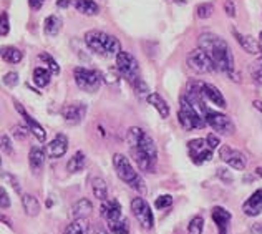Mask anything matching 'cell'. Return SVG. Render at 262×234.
<instances>
[{"label": "cell", "mask_w": 262, "mask_h": 234, "mask_svg": "<svg viewBox=\"0 0 262 234\" xmlns=\"http://www.w3.org/2000/svg\"><path fill=\"white\" fill-rule=\"evenodd\" d=\"M219 158L226 164H229L231 168L237 169V171H244L246 166H247V158H246V155L241 153L239 150L231 148L229 144H224V146L219 148Z\"/></svg>", "instance_id": "obj_11"}, {"label": "cell", "mask_w": 262, "mask_h": 234, "mask_svg": "<svg viewBox=\"0 0 262 234\" xmlns=\"http://www.w3.org/2000/svg\"><path fill=\"white\" fill-rule=\"evenodd\" d=\"M29 164H30L33 173L38 175L40 171H42L43 164H45V151L38 146H33L29 153Z\"/></svg>", "instance_id": "obj_20"}, {"label": "cell", "mask_w": 262, "mask_h": 234, "mask_svg": "<svg viewBox=\"0 0 262 234\" xmlns=\"http://www.w3.org/2000/svg\"><path fill=\"white\" fill-rule=\"evenodd\" d=\"M212 221L217 226V234H229V223H231V212L223 206H214L211 211Z\"/></svg>", "instance_id": "obj_14"}, {"label": "cell", "mask_w": 262, "mask_h": 234, "mask_svg": "<svg viewBox=\"0 0 262 234\" xmlns=\"http://www.w3.org/2000/svg\"><path fill=\"white\" fill-rule=\"evenodd\" d=\"M4 178H5V181H10L12 183V186H13V189H15L17 193H18V195H20V186H18V181L17 180H13V178L10 176V175H4Z\"/></svg>", "instance_id": "obj_44"}, {"label": "cell", "mask_w": 262, "mask_h": 234, "mask_svg": "<svg viewBox=\"0 0 262 234\" xmlns=\"http://www.w3.org/2000/svg\"><path fill=\"white\" fill-rule=\"evenodd\" d=\"M67 150H68V138L63 133H58L50 143H48L47 153L50 158H53V160H57V158H61L67 153Z\"/></svg>", "instance_id": "obj_17"}, {"label": "cell", "mask_w": 262, "mask_h": 234, "mask_svg": "<svg viewBox=\"0 0 262 234\" xmlns=\"http://www.w3.org/2000/svg\"><path fill=\"white\" fill-rule=\"evenodd\" d=\"M146 100L151 107H153L158 113L161 115V118H168L169 116V105L166 103V100L163 98L161 95H158V93H149L146 96Z\"/></svg>", "instance_id": "obj_21"}, {"label": "cell", "mask_w": 262, "mask_h": 234, "mask_svg": "<svg viewBox=\"0 0 262 234\" xmlns=\"http://www.w3.org/2000/svg\"><path fill=\"white\" fill-rule=\"evenodd\" d=\"M29 4L33 10H38V9H42V5L45 4V0H29Z\"/></svg>", "instance_id": "obj_45"}, {"label": "cell", "mask_w": 262, "mask_h": 234, "mask_svg": "<svg viewBox=\"0 0 262 234\" xmlns=\"http://www.w3.org/2000/svg\"><path fill=\"white\" fill-rule=\"evenodd\" d=\"M22 206L27 216L35 218L40 212V203L33 195H22Z\"/></svg>", "instance_id": "obj_23"}, {"label": "cell", "mask_w": 262, "mask_h": 234, "mask_svg": "<svg viewBox=\"0 0 262 234\" xmlns=\"http://www.w3.org/2000/svg\"><path fill=\"white\" fill-rule=\"evenodd\" d=\"M13 105H15V108H17V112L20 113V115H22L24 116V120H25V123H27V126H29L30 128V132H32V135L33 136H35V138L40 141V143H43L45 140H47V132H45V128L42 126V125H40V123L38 121H35V120H33L32 118V116L29 115V113H27L25 112V110H24V107L22 105H20V103L18 101H15V103H13Z\"/></svg>", "instance_id": "obj_15"}, {"label": "cell", "mask_w": 262, "mask_h": 234, "mask_svg": "<svg viewBox=\"0 0 262 234\" xmlns=\"http://www.w3.org/2000/svg\"><path fill=\"white\" fill-rule=\"evenodd\" d=\"M224 10H226V15H229V17H236V7H234V2H232V0H226V4H224Z\"/></svg>", "instance_id": "obj_43"}, {"label": "cell", "mask_w": 262, "mask_h": 234, "mask_svg": "<svg viewBox=\"0 0 262 234\" xmlns=\"http://www.w3.org/2000/svg\"><path fill=\"white\" fill-rule=\"evenodd\" d=\"M85 44L100 57H116L121 52L120 40L101 30H88L85 33Z\"/></svg>", "instance_id": "obj_3"}, {"label": "cell", "mask_w": 262, "mask_h": 234, "mask_svg": "<svg viewBox=\"0 0 262 234\" xmlns=\"http://www.w3.org/2000/svg\"><path fill=\"white\" fill-rule=\"evenodd\" d=\"M61 25H63V22H61V18L58 15H48L43 22V30L48 37H55L60 33Z\"/></svg>", "instance_id": "obj_24"}, {"label": "cell", "mask_w": 262, "mask_h": 234, "mask_svg": "<svg viewBox=\"0 0 262 234\" xmlns=\"http://www.w3.org/2000/svg\"><path fill=\"white\" fill-rule=\"evenodd\" d=\"M203 93L206 96V100H209L211 103H214L216 107H219V108H226L227 107L224 95L221 93L219 88L214 87L212 83H206V81H203Z\"/></svg>", "instance_id": "obj_18"}, {"label": "cell", "mask_w": 262, "mask_h": 234, "mask_svg": "<svg viewBox=\"0 0 262 234\" xmlns=\"http://www.w3.org/2000/svg\"><path fill=\"white\" fill-rule=\"evenodd\" d=\"M259 38H260V42H262V32H260V35H259Z\"/></svg>", "instance_id": "obj_51"}, {"label": "cell", "mask_w": 262, "mask_h": 234, "mask_svg": "<svg viewBox=\"0 0 262 234\" xmlns=\"http://www.w3.org/2000/svg\"><path fill=\"white\" fill-rule=\"evenodd\" d=\"M86 164V156L83 151H77L70 160H68V164H67V169L70 171V173H80L81 169L85 168Z\"/></svg>", "instance_id": "obj_27"}, {"label": "cell", "mask_w": 262, "mask_h": 234, "mask_svg": "<svg viewBox=\"0 0 262 234\" xmlns=\"http://www.w3.org/2000/svg\"><path fill=\"white\" fill-rule=\"evenodd\" d=\"M88 231V223L85 218H80V219H73L65 228L63 234H86Z\"/></svg>", "instance_id": "obj_29"}, {"label": "cell", "mask_w": 262, "mask_h": 234, "mask_svg": "<svg viewBox=\"0 0 262 234\" xmlns=\"http://www.w3.org/2000/svg\"><path fill=\"white\" fill-rule=\"evenodd\" d=\"M232 35L236 37L237 44H239L241 47H243L247 53H251V55H257V53L260 52L259 44H257L256 40H254L252 37H249V35H243V33H239L236 29H232Z\"/></svg>", "instance_id": "obj_19"}, {"label": "cell", "mask_w": 262, "mask_h": 234, "mask_svg": "<svg viewBox=\"0 0 262 234\" xmlns=\"http://www.w3.org/2000/svg\"><path fill=\"white\" fill-rule=\"evenodd\" d=\"M243 211L246 216L256 218L262 215V189L254 191L252 195L246 199V203L243 204Z\"/></svg>", "instance_id": "obj_16"}, {"label": "cell", "mask_w": 262, "mask_h": 234, "mask_svg": "<svg viewBox=\"0 0 262 234\" xmlns=\"http://www.w3.org/2000/svg\"><path fill=\"white\" fill-rule=\"evenodd\" d=\"M4 85H5V87H9V88L17 87V85H18V75H17L15 72L5 73V77H4Z\"/></svg>", "instance_id": "obj_36"}, {"label": "cell", "mask_w": 262, "mask_h": 234, "mask_svg": "<svg viewBox=\"0 0 262 234\" xmlns=\"http://www.w3.org/2000/svg\"><path fill=\"white\" fill-rule=\"evenodd\" d=\"M131 153L135 155L138 168L144 173H155L158 161V148L155 140L148 133H143L135 146H131Z\"/></svg>", "instance_id": "obj_2"}, {"label": "cell", "mask_w": 262, "mask_h": 234, "mask_svg": "<svg viewBox=\"0 0 262 234\" xmlns=\"http://www.w3.org/2000/svg\"><path fill=\"white\" fill-rule=\"evenodd\" d=\"M57 5L61 9H67V7H70V0H57Z\"/></svg>", "instance_id": "obj_46"}, {"label": "cell", "mask_w": 262, "mask_h": 234, "mask_svg": "<svg viewBox=\"0 0 262 234\" xmlns=\"http://www.w3.org/2000/svg\"><path fill=\"white\" fill-rule=\"evenodd\" d=\"M113 166L116 175L121 181H125L129 188L136 189L138 193H144L146 186H144V180L140 176V173L133 168V164L129 163V160L121 153H115L113 155Z\"/></svg>", "instance_id": "obj_4"}, {"label": "cell", "mask_w": 262, "mask_h": 234, "mask_svg": "<svg viewBox=\"0 0 262 234\" xmlns=\"http://www.w3.org/2000/svg\"><path fill=\"white\" fill-rule=\"evenodd\" d=\"M217 176H219V178H223V181H224V183H232V180H234L232 175H231L227 169H224V168H219V169H217Z\"/></svg>", "instance_id": "obj_42"}, {"label": "cell", "mask_w": 262, "mask_h": 234, "mask_svg": "<svg viewBox=\"0 0 262 234\" xmlns=\"http://www.w3.org/2000/svg\"><path fill=\"white\" fill-rule=\"evenodd\" d=\"M252 77H254V80L257 81V83L262 85V58H259L257 63L252 67Z\"/></svg>", "instance_id": "obj_37"}, {"label": "cell", "mask_w": 262, "mask_h": 234, "mask_svg": "<svg viewBox=\"0 0 262 234\" xmlns=\"http://www.w3.org/2000/svg\"><path fill=\"white\" fill-rule=\"evenodd\" d=\"M75 9H77V12L83 13V15H96L100 7L93 0H75Z\"/></svg>", "instance_id": "obj_28"}, {"label": "cell", "mask_w": 262, "mask_h": 234, "mask_svg": "<svg viewBox=\"0 0 262 234\" xmlns=\"http://www.w3.org/2000/svg\"><path fill=\"white\" fill-rule=\"evenodd\" d=\"M254 178H262V168H257L254 171Z\"/></svg>", "instance_id": "obj_49"}, {"label": "cell", "mask_w": 262, "mask_h": 234, "mask_svg": "<svg viewBox=\"0 0 262 234\" xmlns=\"http://www.w3.org/2000/svg\"><path fill=\"white\" fill-rule=\"evenodd\" d=\"M206 123H208V125L219 135H232L236 132V126H234L232 120L227 115L219 113V112L206 113Z\"/></svg>", "instance_id": "obj_10"}, {"label": "cell", "mask_w": 262, "mask_h": 234, "mask_svg": "<svg viewBox=\"0 0 262 234\" xmlns=\"http://www.w3.org/2000/svg\"><path fill=\"white\" fill-rule=\"evenodd\" d=\"M206 141H208V144L211 146V150H216V148H219V144H221L219 136H217V135H214V133L208 135V138H206Z\"/></svg>", "instance_id": "obj_41"}, {"label": "cell", "mask_w": 262, "mask_h": 234, "mask_svg": "<svg viewBox=\"0 0 262 234\" xmlns=\"http://www.w3.org/2000/svg\"><path fill=\"white\" fill-rule=\"evenodd\" d=\"M61 116H63L65 123H68V125H78L86 116V105L83 101L68 103V105L61 108Z\"/></svg>", "instance_id": "obj_13"}, {"label": "cell", "mask_w": 262, "mask_h": 234, "mask_svg": "<svg viewBox=\"0 0 262 234\" xmlns=\"http://www.w3.org/2000/svg\"><path fill=\"white\" fill-rule=\"evenodd\" d=\"M252 232H254V234H260V232H262V223L257 224V228H254V226H252Z\"/></svg>", "instance_id": "obj_48"}, {"label": "cell", "mask_w": 262, "mask_h": 234, "mask_svg": "<svg viewBox=\"0 0 262 234\" xmlns=\"http://www.w3.org/2000/svg\"><path fill=\"white\" fill-rule=\"evenodd\" d=\"M92 211H93V204L90 203L88 199H85V198L78 199V201L72 206V215H73L75 219L86 218V216L92 215Z\"/></svg>", "instance_id": "obj_22"}, {"label": "cell", "mask_w": 262, "mask_h": 234, "mask_svg": "<svg viewBox=\"0 0 262 234\" xmlns=\"http://www.w3.org/2000/svg\"><path fill=\"white\" fill-rule=\"evenodd\" d=\"M0 206H2V209L10 208V198H9V195H7L5 188H0Z\"/></svg>", "instance_id": "obj_39"}, {"label": "cell", "mask_w": 262, "mask_h": 234, "mask_svg": "<svg viewBox=\"0 0 262 234\" xmlns=\"http://www.w3.org/2000/svg\"><path fill=\"white\" fill-rule=\"evenodd\" d=\"M38 58L42 60V61H45L47 63V68L50 70L52 73H55V75H58L60 73V65L57 63V60H55L52 55H48V53H45V52H42L38 55Z\"/></svg>", "instance_id": "obj_32"}, {"label": "cell", "mask_w": 262, "mask_h": 234, "mask_svg": "<svg viewBox=\"0 0 262 234\" xmlns=\"http://www.w3.org/2000/svg\"><path fill=\"white\" fill-rule=\"evenodd\" d=\"M10 30V25H9V15L7 13H2V22H0V33L2 35H7Z\"/></svg>", "instance_id": "obj_40"}, {"label": "cell", "mask_w": 262, "mask_h": 234, "mask_svg": "<svg viewBox=\"0 0 262 234\" xmlns=\"http://www.w3.org/2000/svg\"><path fill=\"white\" fill-rule=\"evenodd\" d=\"M12 135L15 136V140H25L27 136H29L30 132V128L29 126H24V125H15V126H12Z\"/></svg>", "instance_id": "obj_34"}, {"label": "cell", "mask_w": 262, "mask_h": 234, "mask_svg": "<svg viewBox=\"0 0 262 234\" xmlns=\"http://www.w3.org/2000/svg\"><path fill=\"white\" fill-rule=\"evenodd\" d=\"M2 58L7 61V63H18V61H22L24 55L15 47H4L2 48Z\"/></svg>", "instance_id": "obj_30"}, {"label": "cell", "mask_w": 262, "mask_h": 234, "mask_svg": "<svg viewBox=\"0 0 262 234\" xmlns=\"http://www.w3.org/2000/svg\"><path fill=\"white\" fill-rule=\"evenodd\" d=\"M252 105H254V108L259 110V112L262 113V100H256V101L252 103Z\"/></svg>", "instance_id": "obj_47"}, {"label": "cell", "mask_w": 262, "mask_h": 234, "mask_svg": "<svg viewBox=\"0 0 262 234\" xmlns=\"http://www.w3.org/2000/svg\"><path fill=\"white\" fill-rule=\"evenodd\" d=\"M169 2H173V4H186V2H188V0H169Z\"/></svg>", "instance_id": "obj_50"}, {"label": "cell", "mask_w": 262, "mask_h": 234, "mask_svg": "<svg viewBox=\"0 0 262 234\" xmlns=\"http://www.w3.org/2000/svg\"><path fill=\"white\" fill-rule=\"evenodd\" d=\"M199 48H203L211 57L216 70L227 73L234 81H239L237 75L234 73V55L229 44L223 37L214 35V33H201L198 38Z\"/></svg>", "instance_id": "obj_1"}, {"label": "cell", "mask_w": 262, "mask_h": 234, "mask_svg": "<svg viewBox=\"0 0 262 234\" xmlns=\"http://www.w3.org/2000/svg\"><path fill=\"white\" fill-rule=\"evenodd\" d=\"M188 67L191 68L192 72H196L199 75H204V73H212L216 70L214 63L208 53H206L203 48H196L188 55Z\"/></svg>", "instance_id": "obj_9"}, {"label": "cell", "mask_w": 262, "mask_h": 234, "mask_svg": "<svg viewBox=\"0 0 262 234\" xmlns=\"http://www.w3.org/2000/svg\"><path fill=\"white\" fill-rule=\"evenodd\" d=\"M101 216L106 221L108 228L115 234H128V223L123 216V209L118 201L106 199L101 203Z\"/></svg>", "instance_id": "obj_5"}, {"label": "cell", "mask_w": 262, "mask_h": 234, "mask_svg": "<svg viewBox=\"0 0 262 234\" xmlns=\"http://www.w3.org/2000/svg\"><path fill=\"white\" fill-rule=\"evenodd\" d=\"M212 12H214V7H212V4H209V2L199 4L196 7V15H198V18H201V20L209 18L212 15Z\"/></svg>", "instance_id": "obj_33"}, {"label": "cell", "mask_w": 262, "mask_h": 234, "mask_svg": "<svg viewBox=\"0 0 262 234\" xmlns=\"http://www.w3.org/2000/svg\"><path fill=\"white\" fill-rule=\"evenodd\" d=\"M0 143H2V151L7 155H12L13 153V146H12V141L9 138V135H2V140H0Z\"/></svg>", "instance_id": "obj_38"}, {"label": "cell", "mask_w": 262, "mask_h": 234, "mask_svg": "<svg viewBox=\"0 0 262 234\" xmlns=\"http://www.w3.org/2000/svg\"><path fill=\"white\" fill-rule=\"evenodd\" d=\"M189 156L192 158V161L196 164H203L206 161H209L212 158V150L208 144V141L203 138H194L188 143Z\"/></svg>", "instance_id": "obj_12"}, {"label": "cell", "mask_w": 262, "mask_h": 234, "mask_svg": "<svg viewBox=\"0 0 262 234\" xmlns=\"http://www.w3.org/2000/svg\"><path fill=\"white\" fill-rule=\"evenodd\" d=\"M131 211L136 218V221L140 223L144 229H151L155 226V216L153 211H151V206L148 204V201L144 198H135L131 199Z\"/></svg>", "instance_id": "obj_8"}, {"label": "cell", "mask_w": 262, "mask_h": 234, "mask_svg": "<svg viewBox=\"0 0 262 234\" xmlns=\"http://www.w3.org/2000/svg\"><path fill=\"white\" fill-rule=\"evenodd\" d=\"M92 191L96 199H100V201H106L108 199V186H106V181L103 180V178L96 176L92 180Z\"/></svg>", "instance_id": "obj_26"}, {"label": "cell", "mask_w": 262, "mask_h": 234, "mask_svg": "<svg viewBox=\"0 0 262 234\" xmlns=\"http://www.w3.org/2000/svg\"><path fill=\"white\" fill-rule=\"evenodd\" d=\"M171 204H173V196H171V195H161V196H158L156 201H155V206L158 209L169 208Z\"/></svg>", "instance_id": "obj_35"}, {"label": "cell", "mask_w": 262, "mask_h": 234, "mask_svg": "<svg viewBox=\"0 0 262 234\" xmlns=\"http://www.w3.org/2000/svg\"><path fill=\"white\" fill-rule=\"evenodd\" d=\"M116 70H118V73L133 88L143 81L141 73H140V67H138V60L129 52L121 50L118 55H116Z\"/></svg>", "instance_id": "obj_6"}, {"label": "cell", "mask_w": 262, "mask_h": 234, "mask_svg": "<svg viewBox=\"0 0 262 234\" xmlns=\"http://www.w3.org/2000/svg\"><path fill=\"white\" fill-rule=\"evenodd\" d=\"M204 229V218L201 215L192 216L188 224V234H203Z\"/></svg>", "instance_id": "obj_31"}, {"label": "cell", "mask_w": 262, "mask_h": 234, "mask_svg": "<svg viewBox=\"0 0 262 234\" xmlns=\"http://www.w3.org/2000/svg\"><path fill=\"white\" fill-rule=\"evenodd\" d=\"M33 83H35L38 88H45L52 80V72L48 70L47 67H37L33 70Z\"/></svg>", "instance_id": "obj_25"}, {"label": "cell", "mask_w": 262, "mask_h": 234, "mask_svg": "<svg viewBox=\"0 0 262 234\" xmlns=\"http://www.w3.org/2000/svg\"><path fill=\"white\" fill-rule=\"evenodd\" d=\"M73 78H75V83H77V87L81 92L95 93L100 90L103 77L100 72L90 70V68H85V67H77L73 70Z\"/></svg>", "instance_id": "obj_7"}]
</instances>
